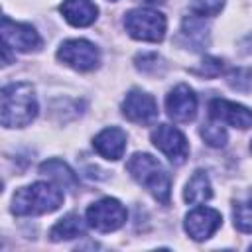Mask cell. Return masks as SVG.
Masks as SVG:
<instances>
[{
    "instance_id": "6da1fadb",
    "label": "cell",
    "mask_w": 252,
    "mask_h": 252,
    "mask_svg": "<svg viewBox=\"0 0 252 252\" xmlns=\"http://www.w3.org/2000/svg\"><path fill=\"white\" fill-rule=\"evenodd\" d=\"M37 116V98L30 83H10L0 94V122L6 128H24Z\"/></svg>"
},
{
    "instance_id": "7a4b0ae2",
    "label": "cell",
    "mask_w": 252,
    "mask_h": 252,
    "mask_svg": "<svg viewBox=\"0 0 252 252\" xmlns=\"http://www.w3.org/2000/svg\"><path fill=\"white\" fill-rule=\"evenodd\" d=\"M63 205V191L49 181H35L20 187L12 197V213L16 217H37L53 213Z\"/></svg>"
},
{
    "instance_id": "3957f363",
    "label": "cell",
    "mask_w": 252,
    "mask_h": 252,
    "mask_svg": "<svg viewBox=\"0 0 252 252\" xmlns=\"http://www.w3.org/2000/svg\"><path fill=\"white\" fill-rule=\"evenodd\" d=\"M126 169L132 175V179L138 185H142L156 201H159L161 205H169L171 179H169V173L154 156L138 152L126 161Z\"/></svg>"
},
{
    "instance_id": "277c9868",
    "label": "cell",
    "mask_w": 252,
    "mask_h": 252,
    "mask_svg": "<svg viewBox=\"0 0 252 252\" xmlns=\"http://www.w3.org/2000/svg\"><path fill=\"white\" fill-rule=\"evenodd\" d=\"M124 28L130 37L140 41L158 43L165 37L167 22L165 16L152 8H134L124 16Z\"/></svg>"
},
{
    "instance_id": "5b68a950",
    "label": "cell",
    "mask_w": 252,
    "mask_h": 252,
    "mask_svg": "<svg viewBox=\"0 0 252 252\" xmlns=\"http://www.w3.org/2000/svg\"><path fill=\"white\" fill-rule=\"evenodd\" d=\"M126 209L114 197H104L87 209V224L98 232H114L126 222Z\"/></svg>"
},
{
    "instance_id": "8992f818",
    "label": "cell",
    "mask_w": 252,
    "mask_h": 252,
    "mask_svg": "<svg viewBox=\"0 0 252 252\" xmlns=\"http://www.w3.org/2000/svg\"><path fill=\"white\" fill-rule=\"evenodd\" d=\"M57 59L75 71H93L100 63V53L96 45L87 39H67L59 45Z\"/></svg>"
},
{
    "instance_id": "52a82bcc",
    "label": "cell",
    "mask_w": 252,
    "mask_h": 252,
    "mask_svg": "<svg viewBox=\"0 0 252 252\" xmlns=\"http://www.w3.org/2000/svg\"><path fill=\"white\" fill-rule=\"evenodd\" d=\"M152 144L175 165H181L189 156V142L185 134L169 124H159L158 128H154Z\"/></svg>"
},
{
    "instance_id": "ba28073f",
    "label": "cell",
    "mask_w": 252,
    "mask_h": 252,
    "mask_svg": "<svg viewBox=\"0 0 252 252\" xmlns=\"http://www.w3.org/2000/svg\"><path fill=\"white\" fill-rule=\"evenodd\" d=\"M2 39H4V45H8L14 51H20V53L39 51L43 45V41L33 26L14 22L8 16L2 18Z\"/></svg>"
},
{
    "instance_id": "9c48e42d",
    "label": "cell",
    "mask_w": 252,
    "mask_h": 252,
    "mask_svg": "<svg viewBox=\"0 0 252 252\" xmlns=\"http://www.w3.org/2000/svg\"><path fill=\"white\" fill-rule=\"evenodd\" d=\"M165 110L167 116L179 124L191 122L197 114V94L189 85H177L173 87L165 96Z\"/></svg>"
},
{
    "instance_id": "30bf717a",
    "label": "cell",
    "mask_w": 252,
    "mask_h": 252,
    "mask_svg": "<svg viewBox=\"0 0 252 252\" xmlns=\"http://www.w3.org/2000/svg\"><path fill=\"white\" fill-rule=\"evenodd\" d=\"M220 224H222L220 213L217 209H211V207H197V209H193L191 213H187L185 222H183L185 232L193 240H197V242L211 238L220 228Z\"/></svg>"
},
{
    "instance_id": "8fae6325",
    "label": "cell",
    "mask_w": 252,
    "mask_h": 252,
    "mask_svg": "<svg viewBox=\"0 0 252 252\" xmlns=\"http://www.w3.org/2000/svg\"><path fill=\"white\" fill-rule=\"evenodd\" d=\"M122 114L134 124H152L158 118V102L152 94L132 89L122 100Z\"/></svg>"
},
{
    "instance_id": "7c38bea8",
    "label": "cell",
    "mask_w": 252,
    "mask_h": 252,
    "mask_svg": "<svg viewBox=\"0 0 252 252\" xmlns=\"http://www.w3.org/2000/svg\"><path fill=\"white\" fill-rule=\"evenodd\" d=\"M209 116L220 124H228L240 130H246L252 126V110L244 104L226 100V98H215L209 104Z\"/></svg>"
},
{
    "instance_id": "4fadbf2b",
    "label": "cell",
    "mask_w": 252,
    "mask_h": 252,
    "mask_svg": "<svg viewBox=\"0 0 252 252\" xmlns=\"http://www.w3.org/2000/svg\"><path fill=\"white\" fill-rule=\"evenodd\" d=\"M93 148L96 150L98 156H102L104 159H120L126 152V132L118 126H110L100 130L94 140H93Z\"/></svg>"
},
{
    "instance_id": "5bb4252c",
    "label": "cell",
    "mask_w": 252,
    "mask_h": 252,
    "mask_svg": "<svg viewBox=\"0 0 252 252\" xmlns=\"http://www.w3.org/2000/svg\"><path fill=\"white\" fill-rule=\"evenodd\" d=\"M63 18L75 28H87L94 24L98 8L93 0H63L59 6Z\"/></svg>"
},
{
    "instance_id": "9a60e30c",
    "label": "cell",
    "mask_w": 252,
    "mask_h": 252,
    "mask_svg": "<svg viewBox=\"0 0 252 252\" xmlns=\"http://www.w3.org/2000/svg\"><path fill=\"white\" fill-rule=\"evenodd\" d=\"M87 224L77 213H69L63 219H59L51 228H49V240L61 242V240H73L79 236H85Z\"/></svg>"
},
{
    "instance_id": "2e32d148",
    "label": "cell",
    "mask_w": 252,
    "mask_h": 252,
    "mask_svg": "<svg viewBox=\"0 0 252 252\" xmlns=\"http://www.w3.org/2000/svg\"><path fill=\"white\" fill-rule=\"evenodd\" d=\"M213 197V189H211V181H209V175L203 171V169H197L191 179L187 181L185 185V191H183V199L185 203L189 205H201L205 201H209Z\"/></svg>"
},
{
    "instance_id": "e0dca14e",
    "label": "cell",
    "mask_w": 252,
    "mask_h": 252,
    "mask_svg": "<svg viewBox=\"0 0 252 252\" xmlns=\"http://www.w3.org/2000/svg\"><path fill=\"white\" fill-rule=\"evenodd\" d=\"M39 173L47 175L53 183L65 189H75L77 187V175L75 171L61 159H47L39 165Z\"/></svg>"
},
{
    "instance_id": "ac0fdd59",
    "label": "cell",
    "mask_w": 252,
    "mask_h": 252,
    "mask_svg": "<svg viewBox=\"0 0 252 252\" xmlns=\"http://www.w3.org/2000/svg\"><path fill=\"white\" fill-rule=\"evenodd\" d=\"M181 32H183V35L193 45H197V49L205 47L207 37H209V26L205 24V18L195 16V14H189L183 20V24H181Z\"/></svg>"
},
{
    "instance_id": "d6986e66",
    "label": "cell",
    "mask_w": 252,
    "mask_h": 252,
    "mask_svg": "<svg viewBox=\"0 0 252 252\" xmlns=\"http://www.w3.org/2000/svg\"><path fill=\"white\" fill-rule=\"evenodd\" d=\"M232 217H234V226L240 232H250L252 234V193L248 199L238 201L232 209Z\"/></svg>"
},
{
    "instance_id": "ffe728a7",
    "label": "cell",
    "mask_w": 252,
    "mask_h": 252,
    "mask_svg": "<svg viewBox=\"0 0 252 252\" xmlns=\"http://www.w3.org/2000/svg\"><path fill=\"white\" fill-rule=\"evenodd\" d=\"M201 136H203V140H205L211 148H222V146L226 144V140H228L224 126H222L220 122L213 120V118H211V122L203 124V128H201Z\"/></svg>"
},
{
    "instance_id": "44dd1931",
    "label": "cell",
    "mask_w": 252,
    "mask_h": 252,
    "mask_svg": "<svg viewBox=\"0 0 252 252\" xmlns=\"http://www.w3.org/2000/svg\"><path fill=\"white\" fill-rule=\"evenodd\" d=\"M222 8H224V0H191L189 4V12L201 18H213L220 14Z\"/></svg>"
},
{
    "instance_id": "7402d4cb",
    "label": "cell",
    "mask_w": 252,
    "mask_h": 252,
    "mask_svg": "<svg viewBox=\"0 0 252 252\" xmlns=\"http://www.w3.org/2000/svg\"><path fill=\"white\" fill-rule=\"evenodd\" d=\"M159 65H161V59L158 57V53H142L136 57V67L142 71V73H152L156 75L159 71Z\"/></svg>"
},
{
    "instance_id": "603a6c76",
    "label": "cell",
    "mask_w": 252,
    "mask_h": 252,
    "mask_svg": "<svg viewBox=\"0 0 252 252\" xmlns=\"http://www.w3.org/2000/svg\"><path fill=\"white\" fill-rule=\"evenodd\" d=\"M220 71H222V61L220 59H215V57H207L201 63V69H197L195 73L205 75V77H217Z\"/></svg>"
},
{
    "instance_id": "cb8c5ba5",
    "label": "cell",
    "mask_w": 252,
    "mask_h": 252,
    "mask_svg": "<svg viewBox=\"0 0 252 252\" xmlns=\"http://www.w3.org/2000/svg\"><path fill=\"white\" fill-rule=\"evenodd\" d=\"M138 2H146V4H159L163 0H138Z\"/></svg>"
},
{
    "instance_id": "d4e9b609",
    "label": "cell",
    "mask_w": 252,
    "mask_h": 252,
    "mask_svg": "<svg viewBox=\"0 0 252 252\" xmlns=\"http://www.w3.org/2000/svg\"><path fill=\"white\" fill-rule=\"evenodd\" d=\"M108 2H116V0H108Z\"/></svg>"
},
{
    "instance_id": "484cf974",
    "label": "cell",
    "mask_w": 252,
    "mask_h": 252,
    "mask_svg": "<svg viewBox=\"0 0 252 252\" xmlns=\"http://www.w3.org/2000/svg\"><path fill=\"white\" fill-rule=\"evenodd\" d=\"M250 152H252V144H250Z\"/></svg>"
}]
</instances>
